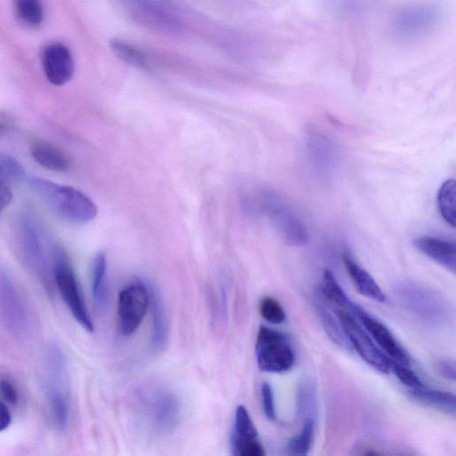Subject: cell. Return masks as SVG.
I'll return each mask as SVG.
<instances>
[{"label": "cell", "instance_id": "10", "mask_svg": "<svg viewBox=\"0 0 456 456\" xmlns=\"http://www.w3.org/2000/svg\"><path fill=\"white\" fill-rule=\"evenodd\" d=\"M150 305L149 288L137 281L124 287L118 294V315L123 335L130 336L140 327Z\"/></svg>", "mask_w": 456, "mask_h": 456}, {"label": "cell", "instance_id": "8", "mask_svg": "<svg viewBox=\"0 0 456 456\" xmlns=\"http://www.w3.org/2000/svg\"><path fill=\"white\" fill-rule=\"evenodd\" d=\"M337 316L350 346L361 358L378 371L389 372L393 360L378 346L355 318L344 309H338Z\"/></svg>", "mask_w": 456, "mask_h": 456}, {"label": "cell", "instance_id": "18", "mask_svg": "<svg viewBox=\"0 0 456 456\" xmlns=\"http://www.w3.org/2000/svg\"><path fill=\"white\" fill-rule=\"evenodd\" d=\"M343 262L346 273L361 295L378 302H386L385 293L366 270L356 264L348 255H343Z\"/></svg>", "mask_w": 456, "mask_h": 456}, {"label": "cell", "instance_id": "17", "mask_svg": "<svg viewBox=\"0 0 456 456\" xmlns=\"http://www.w3.org/2000/svg\"><path fill=\"white\" fill-rule=\"evenodd\" d=\"M30 152L34 160L48 170L65 172L70 167L68 154L52 142L35 140L30 145Z\"/></svg>", "mask_w": 456, "mask_h": 456}, {"label": "cell", "instance_id": "22", "mask_svg": "<svg viewBox=\"0 0 456 456\" xmlns=\"http://www.w3.org/2000/svg\"><path fill=\"white\" fill-rule=\"evenodd\" d=\"M317 407V395L313 382L309 379L301 380L297 390V408L303 422L315 421Z\"/></svg>", "mask_w": 456, "mask_h": 456}, {"label": "cell", "instance_id": "23", "mask_svg": "<svg viewBox=\"0 0 456 456\" xmlns=\"http://www.w3.org/2000/svg\"><path fill=\"white\" fill-rule=\"evenodd\" d=\"M321 292L325 299L341 307V309L353 313L356 306L345 293L333 273L329 269H325L323 272Z\"/></svg>", "mask_w": 456, "mask_h": 456}, {"label": "cell", "instance_id": "19", "mask_svg": "<svg viewBox=\"0 0 456 456\" xmlns=\"http://www.w3.org/2000/svg\"><path fill=\"white\" fill-rule=\"evenodd\" d=\"M152 317L151 347L155 352L162 351L167 341V321L163 300L159 290L148 287Z\"/></svg>", "mask_w": 456, "mask_h": 456}, {"label": "cell", "instance_id": "34", "mask_svg": "<svg viewBox=\"0 0 456 456\" xmlns=\"http://www.w3.org/2000/svg\"><path fill=\"white\" fill-rule=\"evenodd\" d=\"M438 372L445 379L455 380V362L452 360H440L436 365Z\"/></svg>", "mask_w": 456, "mask_h": 456}, {"label": "cell", "instance_id": "27", "mask_svg": "<svg viewBox=\"0 0 456 456\" xmlns=\"http://www.w3.org/2000/svg\"><path fill=\"white\" fill-rule=\"evenodd\" d=\"M110 48L118 59L129 65L142 69H147L149 66L145 54L130 43L114 39L110 43Z\"/></svg>", "mask_w": 456, "mask_h": 456}, {"label": "cell", "instance_id": "26", "mask_svg": "<svg viewBox=\"0 0 456 456\" xmlns=\"http://www.w3.org/2000/svg\"><path fill=\"white\" fill-rule=\"evenodd\" d=\"M107 260L104 253H98L92 263L91 289L94 302L98 305L104 303L106 296Z\"/></svg>", "mask_w": 456, "mask_h": 456}, {"label": "cell", "instance_id": "9", "mask_svg": "<svg viewBox=\"0 0 456 456\" xmlns=\"http://www.w3.org/2000/svg\"><path fill=\"white\" fill-rule=\"evenodd\" d=\"M0 319L8 331L17 338L29 332V319L15 283L5 270L0 271Z\"/></svg>", "mask_w": 456, "mask_h": 456}, {"label": "cell", "instance_id": "13", "mask_svg": "<svg viewBox=\"0 0 456 456\" xmlns=\"http://www.w3.org/2000/svg\"><path fill=\"white\" fill-rule=\"evenodd\" d=\"M232 451L235 456H264L265 448L258 440L254 422L244 405L235 410Z\"/></svg>", "mask_w": 456, "mask_h": 456}, {"label": "cell", "instance_id": "16", "mask_svg": "<svg viewBox=\"0 0 456 456\" xmlns=\"http://www.w3.org/2000/svg\"><path fill=\"white\" fill-rule=\"evenodd\" d=\"M414 246L422 254L455 273L456 246L454 241L422 236L414 240Z\"/></svg>", "mask_w": 456, "mask_h": 456}, {"label": "cell", "instance_id": "14", "mask_svg": "<svg viewBox=\"0 0 456 456\" xmlns=\"http://www.w3.org/2000/svg\"><path fill=\"white\" fill-rule=\"evenodd\" d=\"M353 314L361 321L375 343L389 358L409 366L411 361L409 354L385 324L357 305Z\"/></svg>", "mask_w": 456, "mask_h": 456}, {"label": "cell", "instance_id": "15", "mask_svg": "<svg viewBox=\"0 0 456 456\" xmlns=\"http://www.w3.org/2000/svg\"><path fill=\"white\" fill-rule=\"evenodd\" d=\"M42 65L46 78L54 86L66 84L74 73L72 55L61 44H50L44 48Z\"/></svg>", "mask_w": 456, "mask_h": 456}, {"label": "cell", "instance_id": "1", "mask_svg": "<svg viewBox=\"0 0 456 456\" xmlns=\"http://www.w3.org/2000/svg\"><path fill=\"white\" fill-rule=\"evenodd\" d=\"M45 389L51 422L62 432L70 416L69 373L65 354L54 342L48 343L45 350Z\"/></svg>", "mask_w": 456, "mask_h": 456}, {"label": "cell", "instance_id": "6", "mask_svg": "<svg viewBox=\"0 0 456 456\" xmlns=\"http://www.w3.org/2000/svg\"><path fill=\"white\" fill-rule=\"evenodd\" d=\"M260 207L289 244L300 246L307 242L305 224L282 196L275 191H265L260 196Z\"/></svg>", "mask_w": 456, "mask_h": 456}, {"label": "cell", "instance_id": "5", "mask_svg": "<svg viewBox=\"0 0 456 456\" xmlns=\"http://www.w3.org/2000/svg\"><path fill=\"white\" fill-rule=\"evenodd\" d=\"M29 213H23L20 223V243L27 265L40 277L45 286L52 290L53 285L51 248H46L44 235Z\"/></svg>", "mask_w": 456, "mask_h": 456}, {"label": "cell", "instance_id": "11", "mask_svg": "<svg viewBox=\"0 0 456 456\" xmlns=\"http://www.w3.org/2000/svg\"><path fill=\"white\" fill-rule=\"evenodd\" d=\"M145 407L151 429L157 435L172 432L180 421L181 407L176 395L164 388L147 394Z\"/></svg>", "mask_w": 456, "mask_h": 456}, {"label": "cell", "instance_id": "33", "mask_svg": "<svg viewBox=\"0 0 456 456\" xmlns=\"http://www.w3.org/2000/svg\"><path fill=\"white\" fill-rule=\"evenodd\" d=\"M0 396L4 403L17 404L19 393L15 384L8 378H0Z\"/></svg>", "mask_w": 456, "mask_h": 456}, {"label": "cell", "instance_id": "21", "mask_svg": "<svg viewBox=\"0 0 456 456\" xmlns=\"http://www.w3.org/2000/svg\"><path fill=\"white\" fill-rule=\"evenodd\" d=\"M409 393L411 397L424 404L447 414L455 415V395L452 392L430 389L425 386L420 388L410 389Z\"/></svg>", "mask_w": 456, "mask_h": 456}, {"label": "cell", "instance_id": "30", "mask_svg": "<svg viewBox=\"0 0 456 456\" xmlns=\"http://www.w3.org/2000/svg\"><path fill=\"white\" fill-rule=\"evenodd\" d=\"M258 311L261 317L273 324H281L286 321V314L278 300L265 296L262 297L258 304Z\"/></svg>", "mask_w": 456, "mask_h": 456}, {"label": "cell", "instance_id": "25", "mask_svg": "<svg viewBox=\"0 0 456 456\" xmlns=\"http://www.w3.org/2000/svg\"><path fill=\"white\" fill-rule=\"evenodd\" d=\"M437 205L441 216L452 227L456 224V183L454 179L446 180L437 193Z\"/></svg>", "mask_w": 456, "mask_h": 456}, {"label": "cell", "instance_id": "2", "mask_svg": "<svg viewBox=\"0 0 456 456\" xmlns=\"http://www.w3.org/2000/svg\"><path fill=\"white\" fill-rule=\"evenodd\" d=\"M26 181L38 198L65 220L85 224L97 215L94 202L77 188L37 176H30Z\"/></svg>", "mask_w": 456, "mask_h": 456}, {"label": "cell", "instance_id": "3", "mask_svg": "<svg viewBox=\"0 0 456 456\" xmlns=\"http://www.w3.org/2000/svg\"><path fill=\"white\" fill-rule=\"evenodd\" d=\"M51 264L53 283L74 319L83 329L94 332V326L77 276L66 252L60 245H53Z\"/></svg>", "mask_w": 456, "mask_h": 456}, {"label": "cell", "instance_id": "29", "mask_svg": "<svg viewBox=\"0 0 456 456\" xmlns=\"http://www.w3.org/2000/svg\"><path fill=\"white\" fill-rule=\"evenodd\" d=\"M318 314L321 322L330 338L338 346L344 348H350L351 346L347 340L341 324L336 322L333 315L322 304H317Z\"/></svg>", "mask_w": 456, "mask_h": 456}, {"label": "cell", "instance_id": "7", "mask_svg": "<svg viewBox=\"0 0 456 456\" xmlns=\"http://www.w3.org/2000/svg\"><path fill=\"white\" fill-rule=\"evenodd\" d=\"M125 11L140 24L161 32L181 27L178 15L167 0H118Z\"/></svg>", "mask_w": 456, "mask_h": 456}, {"label": "cell", "instance_id": "20", "mask_svg": "<svg viewBox=\"0 0 456 456\" xmlns=\"http://www.w3.org/2000/svg\"><path fill=\"white\" fill-rule=\"evenodd\" d=\"M26 179L24 169L17 160L9 156L0 157V216L12 201L13 183Z\"/></svg>", "mask_w": 456, "mask_h": 456}, {"label": "cell", "instance_id": "32", "mask_svg": "<svg viewBox=\"0 0 456 456\" xmlns=\"http://www.w3.org/2000/svg\"><path fill=\"white\" fill-rule=\"evenodd\" d=\"M261 402L265 417L271 421H275L276 411L274 406L273 392L272 387L267 382H264L261 385Z\"/></svg>", "mask_w": 456, "mask_h": 456}, {"label": "cell", "instance_id": "35", "mask_svg": "<svg viewBox=\"0 0 456 456\" xmlns=\"http://www.w3.org/2000/svg\"><path fill=\"white\" fill-rule=\"evenodd\" d=\"M12 422L9 408L3 400H0V432L5 430Z\"/></svg>", "mask_w": 456, "mask_h": 456}, {"label": "cell", "instance_id": "31", "mask_svg": "<svg viewBox=\"0 0 456 456\" xmlns=\"http://www.w3.org/2000/svg\"><path fill=\"white\" fill-rule=\"evenodd\" d=\"M390 370H392L395 376L410 389L425 387L416 373L410 370L407 365L392 361Z\"/></svg>", "mask_w": 456, "mask_h": 456}, {"label": "cell", "instance_id": "12", "mask_svg": "<svg viewBox=\"0 0 456 456\" xmlns=\"http://www.w3.org/2000/svg\"><path fill=\"white\" fill-rule=\"evenodd\" d=\"M440 10L435 4H419L402 9L395 17L393 27L402 39L411 40L432 30L440 19Z\"/></svg>", "mask_w": 456, "mask_h": 456}, {"label": "cell", "instance_id": "24", "mask_svg": "<svg viewBox=\"0 0 456 456\" xmlns=\"http://www.w3.org/2000/svg\"><path fill=\"white\" fill-rule=\"evenodd\" d=\"M14 13L18 21L28 28H37L44 20L40 0H14Z\"/></svg>", "mask_w": 456, "mask_h": 456}, {"label": "cell", "instance_id": "4", "mask_svg": "<svg viewBox=\"0 0 456 456\" xmlns=\"http://www.w3.org/2000/svg\"><path fill=\"white\" fill-rule=\"evenodd\" d=\"M255 349L257 365L263 371L282 373L295 363V352L289 337L265 325L258 329Z\"/></svg>", "mask_w": 456, "mask_h": 456}, {"label": "cell", "instance_id": "36", "mask_svg": "<svg viewBox=\"0 0 456 456\" xmlns=\"http://www.w3.org/2000/svg\"><path fill=\"white\" fill-rule=\"evenodd\" d=\"M4 130V125L3 123H0V134L3 133Z\"/></svg>", "mask_w": 456, "mask_h": 456}, {"label": "cell", "instance_id": "28", "mask_svg": "<svg viewBox=\"0 0 456 456\" xmlns=\"http://www.w3.org/2000/svg\"><path fill=\"white\" fill-rule=\"evenodd\" d=\"M314 434V422H303L301 431L294 436L287 445L289 454L307 455L311 450Z\"/></svg>", "mask_w": 456, "mask_h": 456}]
</instances>
